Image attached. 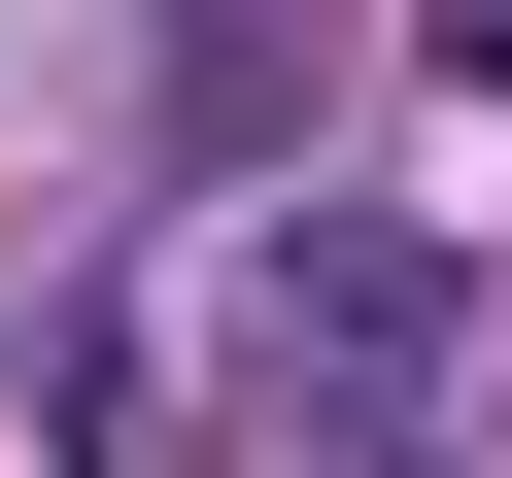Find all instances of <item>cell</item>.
<instances>
[{
  "instance_id": "cell-1",
  "label": "cell",
  "mask_w": 512,
  "mask_h": 478,
  "mask_svg": "<svg viewBox=\"0 0 512 478\" xmlns=\"http://www.w3.org/2000/svg\"><path fill=\"white\" fill-rule=\"evenodd\" d=\"M478 69H512V0H478Z\"/></svg>"
}]
</instances>
